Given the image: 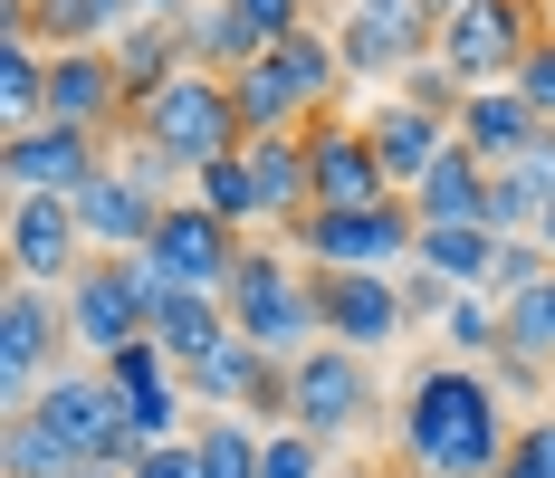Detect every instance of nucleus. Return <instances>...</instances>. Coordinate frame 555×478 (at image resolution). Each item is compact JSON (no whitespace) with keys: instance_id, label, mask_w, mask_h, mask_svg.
Masks as SVG:
<instances>
[{"instance_id":"nucleus-22","label":"nucleus","mask_w":555,"mask_h":478,"mask_svg":"<svg viewBox=\"0 0 555 478\" xmlns=\"http://www.w3.org/2000/svg\"><path fill=\"white\" fill-rule=\"evenodd\" d=\"M259 383H269V354H259L249 335H221L202 364H182L192 412H249V402H259Z\"/></svg>"},{"instance_id":"nucleus-14","label":"nucleus","mask_w":555,"mask_h":478,"mask_svg":"<svg viewBox=\"0 0 555 478\" xmlns=\"http://www.w3.org/2000/svg\"><path fill=\"white\" fill-rule=\"evenodd\" d=\"M87 259H96V240H87L77 202H57V192L10 202V277H20V287H67Z\"/></svg>"},{"instance_id":"nucleus-10","label":"nucleus","mask_w":555,"mask_h":478,"mask_svg":"<svg viewBox=\"0 0 555 478\" xmlns=\"http://www.w3.org/2000/svg\"><path fill=\"white\" fill-rule=\"evenodd\" d=\"M297 412L287 430H307V440H354V430L374 422L384 402H374V354H345V345H317V354H297Z\"/></svg>"},{"instance_id":"nucleus-24","label":"nucleus","mask_w":555,"mask_h":478,"mask_svg":"<svg viewBox=\"0 0 555 478\" xmlns=\"http://www.w3.org/2000/svg\"><path fill=\"white\" fill-rule=\"evenodd\" d=\"M182 67H192V57H182V29H164V20H125V29H115V77H125L134 106L164 96Z\"/></svg>"},{"instance_id":"nucleus-34","label":"nucleus","mask_w":555,"mask_h":478,"mask_svg":"<svg viewBox=\"0 0 555 478\" xmlns=\"http://www.w3.org/2000/svg\"><path fill=\"white\" fill-rule=\"evenodd\" d=\"M537 277H555V259L546 249H537V240H499V259H489V287H479V297H527V287H537Z\"/></svg>"},{"instance_id":"nucleus-6","label":"nucleus","mask_w":555,"mask_h":478,"mask_svg":"<svg viewBox=\"0 0 555 478\" xmlns=\"http://www.w3.org/2000/svg\"><path fill=\"white\" fill-rule=\"evenodd\" d=\"M537 39H546L537 0H460L441 20V67L469 96H479V87H517V67H527Z\"/></svg>"},{"instance_id":"nucleus-29","label":"nucleus","mask_w":555,"mask_h":478,"mask_svg":"<svg viewBox=\"0 0 555 478\" xmlns=\"http://www.w3.org/2000/svg\"><path fill=\"white\" fill-rule=\"evenodd\" d=\"M115 29H125V20H115L106 0H29V39H39V49H115Z\"/></svg>"},{"instance_id":"nucleus-21","label":"nucleus","mask_w":555,"mask_h":478,"mask_svg":"<svg viewBox=\"0 0 555 478\" xmlns=\"http://www.w3.org/2000/svg\"><path fill=\"white\" fill-rule=\"evenodd\" d=\"M240 154H249V182H259V202H269V230H297V220L317 211V172H307V134H249Z\"/></svg>"},{"instance_id":"nucleus-4","label":"nucleus","mask_w":555,"mask_h":478,"mask_svg":"<svg viewBox=\"0 0 555 478\" xmlns=\"http://www.w3.org/2000/svg\"><path fill=\"white\" fill-rule=\"evenodd\" d=\"M29 422L49 430L77 469H134L144 460V440L125 430V402H115L106 364H57L39 383V402H29Z\"/></svg>"},{"instance_id":"nucleus-26","label":"nucleus","mask_w":555,"mask_h":478,"mask_svg":"<svg viewBox=\"0 0 555 478\" xmlns=\"http://www.w3.org/2000/svg\"><path fill=\"white\" fill-rule=\"evenodd\" d=\"M182 57H192L202 77H240L249 57H269V49L240 29V10H230V0H202V10L182 20Z\"/></svg>"},{"instance_id":"nucleus-42","label":"nucleus","mask_w":555,"mask_h":478,"mask_svg":"<svg viewBox=\"0 0 555 478\" xmlns=\"http://www.w3.org/2000/svg\"><path fill=\"white\" fill-rule=\"evenodd\" d=\"M125 478H211V469H202V450H192V440H164V450H144Z\"/></svg>"},{"instance_id":"nucleus-35","label":"nucleus","mask_w":555,"mask_h":478,"mask_svg":"<svg viewBox=\"0 0 555 478\" xmlns=\"http://www.w3.org/2000/svg\"><path fill=\"white\" fill-rule=\"evenodd\" d=\"M230 10H240V29H249L259 49H287V39L317 20V0H230Z\"/></svg>"},{"instance_id":"nucleus-36","label":"nucleus","mask_w":555,"mask_h":478,"mask_svg":"<svg viewBox=\"0 0 555 478\" xmlns=\"http://www.w3.org/2000/svg\"><path fill=\"white\" fill-rule=\"evenodd\" d=\"M259 478H326V440H307V430H269Z\"/></svg>"},{"instance_id":"nucleus-13","label":"nucleus","mask_w":555,"mask_h":478,"mask_svg":"<svg viewBox=\"0 0 555 478\" xmlns=\"http://www.w3.org/2000/svg\"><path fill=\"white\" fill-rule=\"evenodd\" d=\"M106 163H115L106 134H77V125H29V134H10V144H0V182H10V202H29V192L77 202Z\"/></svg>"},{"instance_id":"nucleus-38","label":"nucleus","mask_w":555,"mask_h":478,"mask_svg":"<svg viewBox=\"0 0 555 478\" xmlns=\"http://www.w3.org/2000/svg\"><path fill=\"white\" fill-rule=\"evenodd\" d=\"M402 96L460 125V96H469V87H460V77H450V67H441V49H431V57H422V67H412V77H402Z\"/></svg>"},{"instance_id":"nucleus-47","label":"nucleus","mask_w":555,"mask_h":478,"mask_svg":"<svg viewBox=\"0 0 555 478\" xmlns=\"http://www.w3.org/2000/svg\"><path fill=\"white\" fill-rule=\"evenodd\" d=\"M546 412H555V373H546Z\"/></svg>"},{"instance_id":"nucleus-8","label":"nucleus","mask_w":555,"mask_h":478,"mask_svg":"<svg viewBox=\"0 0 555 478\" xmlns=\"http://www.w3.org/2000/svg\"><path fill=\"white\" fill-rule=\"evenodd\" d=\"M67 354H77V345H67L57 287H20V277H10V297H0V412L20 422V412L39 402V383H49Z\"/></svg>"},{"instance_id":"nucleus-39","label":"nucleus","mask_w":555,"mask_h":478,"mask_svg":"<svg viewBox=\"0 0 555 478\" xmlns=\"http://www.w3.org/2000/svg\"><path fill=\"white\" fill-rule=\"evenodd\" d=\"M517 96L537 106V125H555V29L527 49V67H517Z\"/></svg>"},{"instance_id":"nucleus-3","label":"nucleus","mask_w":555,"mask_h":478,"mask_svg":"<svg viewBox=\"0 0 555 478\" xmlns=\"http://www.w3.org/2000/svg\"><path fill=\"white\" fill-rule=\"evenodd\" d=\"M125 134H134L144 154H164L182 182H192L202 163H221V154L249 144V125H240V106H230V77H202V67H182L164 96H144Z\"/></svg>"},{"instance_id":"nucleus-12","label":"nucleus","mask_w":555,"mask_h":478,"mask_svg":"<svg viewBox=\"0 0 555 478\" xmlns=\"http://www.w3.org/2000/svg\"><path fill=\"white\" fill-rule=\"evenodd\" d=\"M317 316H326V345H345V354H384L412 335L402 277H374V268H317Z\"/></svg>"},{"instance_id":"nucleus-32","label":"nucleus","mask_w":555,"mask_h":478,"mask_svg":"<svg viewBox=\"0 0 555 478\" xmlns=\"http://www.w3.org/2000/svg\"><path fill=\"white\" fill-rule=\"evenodd\" d=\"M0 478H77V460L20 412V422H0Z\"/></svg>"},{"instance_id":"nucleus-41","label":"nucleus","mask_w":555,"mask_h":478,"mask_svg":"<svg viewBox=\"0 0 555 478\" xmlns=\"http://www.w3.org/2000/svg\"><path fill=\"white\" fill-rule=\"evenodd\" d=\"M450 297H460V287H441L431 268H402V316H412V325H441Z\"/></svg>"},{"instance_id":"nucleus-18","label":"nucleus","mask_w":555,"mask_h":478,"mask_svg":"<svg viewBox=\"0 0 555 478\" xmlns=\"http://www.w3.org/2000/svg\"><path fill=\"white\" fill-rule=\"evenodd\" d=\"M364 134H374L384 182H392V192H412V182L450 154V134H460V125H450V115H431V106H412V96H384V106L364 115Z\"/></svg>"},{"instance_id":"nucleus-45","label":"nucleus","mask_w":555,"mask_h":478,"mask_svg":"<svg viewBox=\"0 0 555 478\" xmlns=\"http://www.w3.org/2000/svg\"><path fill=\"white\" fill-rule=\"evenodd\" d=\"M450 10H460V0H431V20H450Z\"/></svg>"},{"instance_id":"nucleus-9","label":"nucleus","mask_w":555,"mask_h":478,"mask_svg":"<svg viewBox=\"0 0 555 478\" xmlns=\"http://www.w3.org/2000/svg\"><path fill=\"white\" fill-rule=\"evenodd\" d=\"M144 259L164 268L172 287H192V297H230V277H240V259H249V230H230L221 211H202V202L182 192V202H164Z\"/></svg>"},{"instance_id":"nucleus-20","label":"nucleus","mask_w":555,"mask_h":478,"mask_svg":"<svg viewBox=\"0 0 555 478\" xmlns=\"http://www.w3.org/2000/svg\"><path fill=\"white\" fill-rule=\"evenodd\" d=\"M402 202H412V220H422V230H460V220H479V211H489V163H479L469 144H460V134H450V154L431 163V172H422Z\"/></svg>"},{"instance_id":"nucleus-40","label":"nucleus","mask_w":555,"mask_h":478,"mask_svg":"<svg viewBox=\"0 0 555 478\" xmlns=\"http://www.w3.org/2000/svg\"><path fill=\"white\" fill-rule=\"evenodd\" d=\"M546 373H555V364H537V354H517V345H499V354H489V383H499L507 402H527V392H546Z\"/></svg>"},{"instance_id":"nucleus-23","label":"nucleus","mask_w":555,"mask_h":478,"mask_svg":"<svg viewBox=\"0 0 555 478\" xmlns=\"http://www.w3.org/2000/svg\"><path fill=\"white\" fill-rule=\"evenodd\" d=\"M230 106H240V125H249V134H307V125H317V115H307V96H297V77L278 67V49L249 57V67L230 77Z\"/></svg>"},{"instance_id":"nucleus-5","label":"nucleus","mask_w":555,"mask_h":478,"mask_svg":"<svg viewBox=\"0 0 555 478\" xmlns=\"http://www.w3.org/2000/svg\"><path fill=\"white\" fill-rule=\"evenodd\" d=\"M412 240H422V220H412L402 192L392 202H364V211H307L287 230V249L307 268H374V277H402L412 268Z\"/></svg>"},{"instance_id":"nucleus-30","label":"nucleus","mask_w":555,"mask_h":478,"mask_svg":"<svg viewBox=\"0 0 555 478\" xmlns=\"http://www.w3.org/2000/svg\"><path fill=\"white\" fill-rule=\"evenodd\" d=\"M192 450H202V469H211V478H259L269 430L249 422V412H202V422H192Z\"/></svg>"},{"instance_id":"nucleus-2","label":"nucleus","mask_w":555,"mask_h":478,"mask_svg":"<svg viewBox=\"0 0 555 478\" xmlns=\"http://www.w3.org/2000/svg\"><path fill=\"white\" fill-rule=\"evenodd\" d=\"M230 335H249L269 364H297L326 345V316H317V268L297 259L287 240H249V259L230 277Z\"/></svg>"},{"instance_id":"nucleus-31","label":"nucleus","mask_w":555,"mask_h":478,"mask_svg":"<svg viewBox=\"0 0 555 478\" xmlns=\"http://www.w3.org/2000/svg\"><path fill=\"white\" fill-rule=\"evenodd\" d=\"M192 202L202 211H221L230 230H269V202H259V182H249V154H221L192 172Z\"/></svg>"},{"instance_id":"nucleus-44","label":"nucleus","mask_w":555,"mask_h":478,"mask_svg":"<svg viewBox=\"0 0 555 478\" xmlns=\"http://www.w3.org/2000/svg\"><path fill=\"white\" fill-rule=\"evenodd\" d=\"M106 10H115V20H134V0H106Z\"/></svg>"},{"instance_id":"nucleus-28","label":"nucleus","mask_w":555,"mask_h":478,"mask_svg":"<svg viewBox=\"0 0 555 478\" xmlns=\"http://www.w3.org/2000/svg\"><path fill=\"white\" fill-rule=\"evenodd\" d=\"M0 125L10 134L49 125V49L39 39H0Z\"/></svg>"},{"instance_id":"nucleus-27","label":"nucleus","mask_w":555,"mask_h":478,"mask_svg":"<svg viewBox=\"0 0 555 478\" xmlns=\"http://www.w3.org/2000/svg\"><path fill=\"white\" fill-rule=\"evenodd\" d=\"M221 335H230V307H221V297H192V287H172L164 307H154V345H164L172 364H202Z\"/></svg>"},{"instance_id":"nucleus-46","label":"nucleus","mask_w":555,"mask_h":478,"mask_svg":"<svg viewBox=\"0 0 555 478\" xmlns=\"http://www.w3.org/2000/svg\"><path fill=\"white\" fill-rule=\"evenodd\" d=\"M77 478H125V469H77Z\"/></svg>"},{"instance_id":"nucleus-43","label":"nucleus","mask_w":555,"mask_h":478,"mask_svg":"<svg viewBox=\"0 0 555 478\" xmlns=\"http://www.w3.org/2000/svg\"><path fill=\"white\" fill-rule=\"evenodd\" d=\"M537 249H546V259H555V202H546V220H537Z\"/></svg>"},{"instance_id":"nucleus-19","label":"nucleus","mask_w":555,"mask_h":478,"mask_svg":"<svg viewBox=\"0 0 555 478\" xmlns=\"http://www.w3.org/2000/svg\"><path fill=\"white\" fill-rule=\"evenodd\" d=\"M546 125H537V106L517 96V87H479V96H460V144L489 163V172H507V163H527V144H537Z\"/></svg>"},{"instance_id":"nucleus-15","label":"nucleus","mask_w":555,"mask_h":478,"mask_svg":"<svg viewBox=\"0 0 555 478\" xmlns=\"http://www.w3.org/2000/svg\"><path fill=\"white\" fill-rule=\"evenodd\" d=\"M307 172H317V211H364V202H392L384 163H374V134L354 115H317L307 125Z\"/></svg>"},{"instance_id":"nucleus-25","label":"nucleus","mask_w":555,"mask_h":478,"mask_svg":"<svg viewBox=\"0 0 555 478\" xmlns=\"http://www.w3.org/2000/svg\"><path fill=\"white\" fill-rule=\"evenodd\" d=\"M489 259H499V240H489L479 220H460V230H422V240H412V268H431V277L460 287V297L489 287Z\"/></svg>"},{"instance_id":"nucleus-33","label":"nucleus","mask_w":555,"mask_h":478,"mask_svg":"<svg viewBox=\"0 0 555 478\" xmlns=\"http://www.w3.org/2000/svg\"><path fill=\"white\" fill-rule=\"evenodd\" d=\"M441 335H450V364H489V354L507 345V325H499V297H450Z\"/></svg>"},{"instance_id":"nucleus-16","label":"nucleus","mask_w":555,"mask_h":478,"mask_svg":"<svg viewBox=\"0 0 555 478\" xmlns=\"http://www.w3.org/2000/svg\"><path fill=\"white\" fill-rule=\"evenodd\" d=\"M49 125H77V134H125L134 125L115 49H57L49 57Z\"/></svg>"},{"instance_id":"nucleus-1","label":"nucleus","mask_w":555,"mask_h":478,"mask_svg":"<svg viewBox=\"0 0 555 478\" xmlns=\"http://www.w3.org/2000/svg\"><path fill=\"white\" fill-rule=\"evenodd\" d=\"M392 450L412 478H499L507 450H517V422H507V392L479 364H422L392 402Z\"/></svg>"},{"instance_id":"nucleus-17","label":"nucleus","mask_w":555,"mask_h":478,"mask_svg":"<svg viewBox=\"0 0 555 478\" xmlns=\"http://www.w3.org/2000/svg\"><path fill=\"white\" fill-rule=\"evenodd\" d=\"M77 220H87L96 259H134V249L154 240V220H164V192H154V182H134L125 163H106V172L77 192Z\"/></svg>"},{"instance_id":"nucleus-11","label":"nucleus","mask_w":555,"mask_h":478,"mask_svg":"<svg viewBox=\"0 0 555 478\" xmlns=\"http://www.w3.org/2000/svg\"><path fill=\"white\" fill-rule=\"evenodd\" d=\"M57 307H67V345H77L87 364H115L125 345L154 335L144 297H134V277H125V259H87L67 287H57Z\"/></svg>"},{"instance_id":"nucleus-7","label":"nucleus","mask_w":555,"mask_h":478,"mask_svg":"<svg viewBox=\"0 0 555 478\" xmlns=\"http://www.w3.org/2000/svg\"><path fill=\"white\" fill-rule=\"evenodd\" d=\"M326 29H335V49H345V77H392V87L441 49L431 0H335Z\"/></svg>"},{"instance_id":"nucleus-37","label":"nucleus","mask_w":555,"mask_h":478,"mask_svg":"<svg viewBox=\"0 0 555 478\" xmlns=\"http://www.w3.org/2000/svg\"><path fill=\"white\" fill-rule=\"evenodd\" d=\"M499 478H555V412H537V422H517V450H507Z\"/></svg>"}]
</instances>
